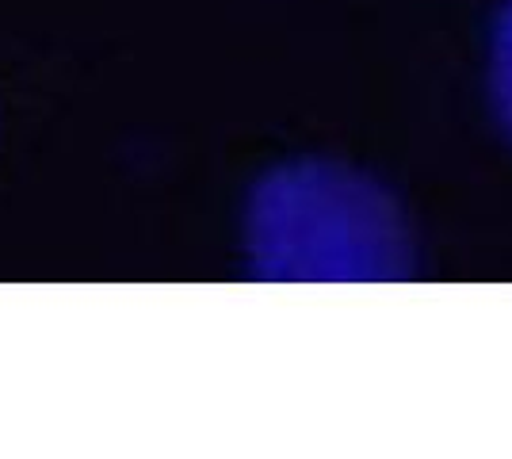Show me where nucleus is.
<instances>
[{
    "instance_id": "f257e3e1",
    "label": "nucleus",
    "mask_w": 512,
    "mask_h": 459,
    "mask_svg": "<svg viewBox=\"0 0 512 459\" xmlns=\"http://www.w3.org/2000/svg\"><path fill=\"white\" fill-rule=\"evenodd\" d=\"M245 257L279 284H394L417 268V234L390 184L352 161L291 157L245 203Z\"/></svg>"
},
{
    "instance_id": "f03ea898",
    "label": "nucleus",
    "mask_w": 512,
    "mask_h": 459,
    "mask_svg": "<svg viewBox=\"0 0 512 459\" xmlns=\"http://www.w3.org/2000/svg\"><path fill=\"white\" fill-rule=\"evenodd\" d=\"M486 100L497 131L512 146V0H501L486 35Z\"/></svg>"
}]
</instances>
